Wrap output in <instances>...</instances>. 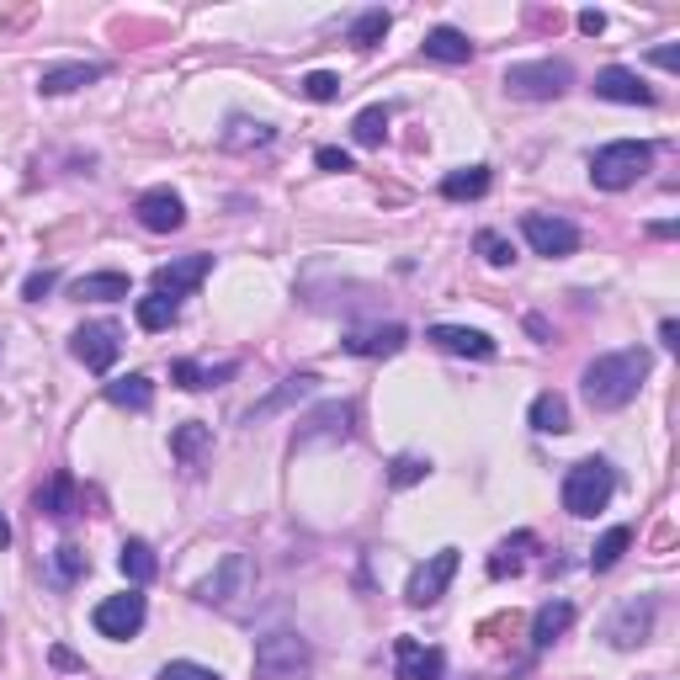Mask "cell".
I'll return each mask as SVG.
<instances>
[{"instance_id": "cell-13", "label": "cell", "mask_w": 680, "mask_h": 680, "mask_svg": "<svg viewBox=\"0 0 680 680\" xmlns=\"http://www.w3.org/2000/svg\"><path fill=\"white\" fill-rule=\"evenodd\" d=\"M394 676L399 680H442L446 654L442 648H426L420 638H394Z\"/></svg>"}, {"instance_id": "cell-28", "label": "cell", "mask_w": 680, "mask_h": 680, "mask_svg": "<svg viewBox=\"0 0 680 680\" xmlns=\"http://www.w3.org/2000/svg\"><path fill=\"white\" fill-rule=\"evenodd\" d=\"M106 399L117 409H134V415H144V409L155 405V383L144 373H128V377H117V383H106Z\"/></svg>"}, {"instance_id": "cell-4", "label": "cell", "mask_w": 680, "mask_h": 680, "mask_svg": "<svg viewBox=\"0 0 680 680\" xmlns=\"http://www.w3.org/2000/svg\"><path fill=\"white\" fill-rule=\"evenodd\" d=\"M308 665H314L308 638L287 633V627H276V633H267L256 644V676L261 680H298V676H308Z\"/></svg>"}, {"instance_id": "cell-6", "label": "cell", "mask_w": 680, "mask_h": 680, "mask_svg": "<svg viewBox=\"0 0 680 680\" xmlns=\"http://www.w3.org/2000/svg\"><path fill=\"white\" fill-rule=\"evenodd\" d=\"M245 596H256V558L250 553H224V564L203 579V601L224 607V612H239Z\"/></svg>"}, {"instance_id": "cell-34", "label": "cell", "mask_w": 680, "mask_h": 680, "mask_svg": "<svg viewBox=\"0 0 680 680\" xmlns=\"http://www.w3.org/2000/svg\"><path fill=\"white\" fill-rule=\"evenodd\" d=\"M388 27H394V16H388L383 5H373V11H362V16L351 22V48H362V54H367V48H377V43L388 37Z\"/></svg>"}, {"instance_id": "cell-44", "label": "cell", "mask_w": 680, "mask_h": 680, "mask_svg": "<svg viewBox=\"0 0 680 680\" xmlns=\"http://www.w3.org/2000/svg\"><path fill=\"white\" fill-rule=\"evenodd\" d=\"M579 33H607V16H601V11H579Z\"/></svg>"}, {"instance_id": "cell-32", "label": "cell", "mask_w": 680, "mask_h": 680, "mask_svg": "<svg viewBox=\"0 0 680 680\" xmlns=\"http://www.w3.org/2000/svg\"><path fill=\"white\" fill-rule=\"evenodd\" d=\"M345 431H351V405H325L314 420H308V431L298 437V446H308L314 437H330V442L340 437V442H345Z\"/></svg>"}, {"instance_id": "cell-29", "label": "cell", "mask_w": 680, "mask_h": 680, "mask_svg": "<svg viewBox=\"0 0 680 680\" xmlns=\"http://www.w3.org/2000/svg\"><path fill=\"white\" fill-rule=\"evenodd\" d=\"M91 575V558H86V547L75 543H59L54 547V564H48V579L59 585V590H69V585H80V579Z\"/></svg>"}, {"instance_id": "cell-41", "label": "cell", "mask_w": 680, "mask_h": 680, "mask_svg": "<svg viewBox=\"0 0 680 680\" xmlns=\"http://www.w3.org/2000/svg\"><path fill=\"white\" fill-rule=\"evenodd\" d=\"M160 680H224V676L197 665V659H170V665H160Z\"/></svg>"}, {"instance_id": "cell-9", "label": "cell", "mask_w": 680, "mask_h": 680, "mask_svg": "<svg viewBox=\"0 0 680 680\" xmlns=\"http://www.w3.org/2000/svg\"><path fill=\"white\" fill-rule=\"evenodd\" d=\"M452 575H457V547H442V553H431L415 575H409L405 585V601L409 607H437L446 596V585H452Z\"/></svg>"}, {"instance_id": "cell-17", "label": "cell", "mask_w": 680, "mask_h": 680, "mask_svg": "<svg viewBox=\"0 0 680 680\" xmlns=\"http://www.w3.org/2000/svg\"><path fill=\"white\" fill-rule=\"evenodd\" d=\"M405 340H409L405 325H373V330H351L340 345H345L351 356H399Z\"/></svg>"}, {"instance_id": "cell-14", "label": "cell", "mask_w": 680, "mask_h": 680, "mask_svg": "<svg viewBox=\"0 0 680 680\" xmlns=\"http://www.w3.org/2000/svg\"><path fill=\"white\" fill-rule=\"evenodd\" d=\"M648 627H654V596H638V601L616 607V616L607 622V638H612V648H638L648 638Z\"/></svg>"}, {"instance_id": "cell-2", "label": "cell", "mask_w": 680, "mask_h": 680, "mask_svg": "<svg viewBox=\"0 0 680 680\" xmlns=\"http://www.w3.org/2000/svg\"><path fill=\"white\" fill-rule=\"evenodd\" d=\"M648 166H654V144H638V138H616V144H601L590 155V181L601 192H627L633 181H644Z\"/></svg>"}, {"instance_id": "cell-43", "label": "cell", "mask_w": 680, "mask_h": 680, "mask_svg": "<svg viewBox=\"0 0 680 680\" xmlns=\"http://www.w3.org/2000/svg\"><path fill=\"white\" fill-rule=\"evenodd\" d=\"M314 160H319V170H336V175L340 170H351V155H345V149H330V144H325Z\"/></svg>"}, {"instance_id": "cell-24", "label": "cell", "mask_w": 680, "mask_h": 680, "mask_svg": "<svg viewBox=\"0 0 680 680\" xmlns=\"http://www.w3.org/2000/svg\"><path fill=\"white\" fill-rule=\"evenodd\" d=\"M276 138V128L272 123H256V117H229V123H224V134H218V144H224V149H267V144H272Z\"/></svg>"}, {"instance_id": "cell-22", "label": "cell", "mask_w": 680, "mask_h": 680, "mask_svg": "<svg viewBox=\"0 0 680 680\" xmlns=\"http://www.w3.org/2000/svg\"><path fill=\"white\" fill-rule=\"evenodd\" d=\"M239 373V362H218V367H203V362H170V383L175 388H186V394H197V388H213V383H229Z\"/></svg>"}, {"instance_id": "cell-46", "label": "cell", "mask_w": 680, "mask_h": 680, "mask_svg": "<svg viewBox=\"0 0 680 680\" xmlns=\"http://www.w3.org/2000/svg\"><path fill=\"white\" fill-rule=\"evenodd\" d=\"M54 665H59V670H86V665H80L69 648H54Z\"/></svg>"}, {"instance_id": "cell-39", "label": "cell", "mask_w": 680, "mask_h": 680, "mask_svg": "<svg viewBox=\"0 0 680 680\" xmlns=\"http://www.w3.org/2000/svg\"><path fill=\"white\" fill-rule=\"evenodd\" d=\"M298 91H304L308 102H336V97H340V75H330V69H314V75L298 80Z\"/></svg>"}, {"instance_id": "cell-47", "label": "cell", "mask_w": 680, "mask_h": 680, "mask_svg": "<svg viewBox=\"0 0 680 680\" xmlns=\"http://www.w3.org/2000/svg\"><path fill=\"white\" fill-rule=\"evenodd\" d=\"M659 340H665V345H680V325H676V319H665V325H659Z\"/></svg>"}, {"instance_id": "cell-25", "label": "cell", "mask_w": 680, "mask_h": 680, "mask_svg": "<svg viewBox=\"0 0 680 680\" xmlns=\"http://www.w3.org/2000/svg\"><path fill=\"white\" fill-rule=\"evenodd\" d=\"M537 547V537L532 532H515V537H506V543L489 553V579H510L526 569V553Z\"/></svg>"}, {"instance_id": "cell-42", "label": "cell", "mask_w": 680, "mask_h": 680, "mask_svg": "<svg viewBox=\"0 0 680 680\" xmlns=\"http://www.w3.org/2000/svg\"><path fill=\"white\" fill-rule=\"evenodd\" d=\"M54 287H59V272H54V267H43V272H33V276H27V282H22V298H33V304H43V298H48Z\"/></svg>"}, {"instance_id": "cell-7", "label": "cell", "mask_w": 680, "mask_h": 680, "mask_svg": "<svg viewBox=\"0 0 680 680\" xmlns=\"http://www.w3.org/2000/svg\"><path fill=\"white\" fill-rule=\"evenodd\" d=\"M521 235H526V245H532L537 256H547V261H564V256L579 250V229L569 218H558V213H526V218H521Z\"/></svg>"}, {"instance_id": "cell-27", "label": "cell", "mask_w": 680, "mask_h": 680, "mask_svg": "<svg viewBox=\"0 0 680 680\" xmlns=\"http://www.w3.org/2000/svg\"><path fill=\"white\" fill-rule=\"evenodd\" d=\"M489 192V166H463V170H452L442 181V197L446 203H478Z\"/></svg>"}, {"instance_id": "cell-1", "label": "cell", "mask_w": 680, "mask_h": 680, "mask_svg": "<svg viewBox=\"0 0 680 680\" xmlns=\"http://www.w3.org/2000/svg\"><path fill=\"white\" fill-rule=\"evenodd\" d=\"M648 377V351L644 345H627V351H607V356H596L590 367H585V399L590 409H622L638 399V388H644Z\"/></svg>"}, {"instance_id": "cell-16", "label": "cell", "mask_w": 680, "mask_h": 680, "mask_svg": "<svg viewBox=\"0 0 680 680\" xmlns=\"http://www.w3.org/2000/svg\"><path fill=\"white\" fill-rule=\"evenodd\" d=\"M596 97H601V102H622V106H648L654 102V91H648L633 69H622V65H607L601 75H596Z\"/></svg>"}, {"instance_id": "cell-20", "label": "cell", "mask_w": 680, "mask_h": 680, "mask_svg": "<svg viewBox=\"0 0 680 680\" xmlns=\"http://www.w3.org/2000/svg\"><path fill=\"white\" fill-rule=\"evenodd\" d=\"M106 75V65H48L37 75V91L43 97H69V91H80V86H97Z\"/></svg>"}, {"instance_id": "cell-36", "label": "cell", "mask_w": 680, "mask_h": 680, "mask_svg": "<svg viewBox=\"0 0 680 680\" xmlns=\"http://www.w3.org/2000/svg\"><path fill=\"white\" fill-rule=\"evenodd\" d=\"M351 138H356L362 149H377V144L388 138V106H362L356 123H351Z\"/></svg>"}, {"instance_id": "cell-40", "label": "cell", "mask_w": 680, "mask_h": 680, "mask_svg": "<svg viewBox=\"0 0 680 680\" xmlns=\"http://www.w3.org/2000/svg\"><path fill=\"white\" fill-rule=\"evenodd\" d=\"M431 474V463L426 457H415V452H405V457H394V468H388V478H394V489H409V484H420V478Z\"/></svg>"}, {"instance_id": "cell-21", "label": "cell", "mask_w": 680, "mask_h": 680, "mask_svg": "<svg viewBox=\"0 0 680 680\" xmlns=\"http://www.w3.org/2000/svg\"><path fill=\"white\" fill-rule=\"evenodd\" d=\"M575 627V607L564 601V596H553V601H543L537 607V616H532V648H553L564 633Z\"/></svg>"}, {"instance_id": "cell-26", "label": "cell", "mask_w": 680, "mask_h": 680, "mask_svg": "<svg viewBox=\"0 0 680 680\" xmlns=\"http://www.w3.org/2000/svg\"><path fill=\"white\" fill-rule=\"evenodd\" d=\"M426 59H437V65H468L474 59V43L457 33V27H437V33H426Z\"/></svg>"}, {"instance_id": "cell-8", "label": "cell", "mask_w": 680, "mask_h": 680, "mask_svg": "<svg viewBox=\"0 0 680 680\" xmlns=\"http://www.w3.org/2000/svg\"><path fill=\"white\" fill-rule=\"evenodd\" d=\"M69 351H75V362H86L91 373H112V362H117V351H123V330H117L112 319H91V325L75 330Z\"/></svg>"}, {"instance_id": "cell-48", "label": "cell", "mask_w": 680, "mask_h": 680, "mask_svg": "<svg viewBox=\"0 0 680 680\" xmlns=\"http://www.w3.org/2000/svg\"><path fill=\"white\" fill-rule=\"evenodd\" d=\"M11 543V521H5V515H0V547Z\"/></svg>"}, {"instance_id": "cell-30", "label": "cell", "mask_w": 680, "mask_h": 680, "mask_svg": "<svg viewBox=\"0 0 680 680\" xmlns=\"http://www.w3.org/2000/svg\"><path fill=\"white\" fill-rule=\"evenodd\" d=\"M532 431H543V437H564V431H569V405H564V394H537V399H532Z\"/></svg>"}, {"instance_id": "cell-3", "label": "cell", "mask_w": 680, "mask_h": 680, "mask_svg": "<svg viewBox=\"0 0 680 680\" xmlns=\"http://www.w3.org/2000/svg\"><path fill=\"white\" fill-rule=\"evenodd\" d=\"M612 495H616V474L607 457H585V463H575L564 474V510L579 515V521L601 515V510L612 506Z\"/></svg>"}, {"instance_id": "cell-19", "label": "cell", "mask_w": 680, "mask_h": 680, "mask_svg": "<svg viewBox=\"0 0 680 680\" xmlns=\"http://www.w3.org/2000/svg\"><path fill=\"white\" fill-rule=\"evenodd\" d=\"M213 452V426H203V420H186V426H175L170 431V457L181 463V468H203V457Z\"/></svg>"}, {"instance_id": "cell-31", "label": "cell", "mask_w": 680, "mask_h": 680, "mask_svg": "<svg viewBox=\"0 0 680 680\" xmlns=\"http://www.w3.org/2000/svg\"><path fill=\"white\" fill-rule=\"evenodd\" d=\"M75 298H97V304H112V298H128V276L123 272H91L69 287Z\"/></svg>"}, {"instance_id": "cell-23", "label": "cell", "mask_w": 680, "mask_h": 680, "mask_svg": "<svg viewBox=\"0 0 680 680\" xmlns=\"http://www.w3.org/2000/svg\"><path fill=\"white\" fill-rule=\"evenodd\" d=\"M80 510V489H75V478L69 474H54L43 489H37V515H54V521H65Z\"/></svg>"}, {"instance_id": "cell-45", "label": "cell", "mask_w": 680, "mask_h": 680, "mask_svg": "<svg viewBox=\"0 0 680 680\" xmlns=\"http://www.w3.org/2000/svg\"><path fill=\"white\" fill-rule=\"evenodd\" d=\"M648 59H654V65H659V69H680V54H676V43H665V48H654Z\"/></svg>"}, {"instance_id": "cell-12", "label": "cell", "mask_w": 680, "mask_h": 680, "mask_svg": "<svg viewBox=\"0 0 680 680\" xmlns=\"http://www.w3.org/2000/svg\"><path fill=\"white\" fill-rule=\"evenodd\" d=\"M134 213H138V224L149 229V235H175L181 224H186V203L170 192V186H155V192H144L134 203Z\"/></svg>"}, {"instance_id": "cell-18", "label": "cell", "mask_w": 680, "mask_h": 680, "mask_svg": "<svg viewBox=\"0 0 680 680\" xmlns=\"http://www.w3.org/2000/svg\"><path fill=\"white\" fill-rule=\"evenodd\" d=\"M314 388H319V373H293V377H282V388H272L261 405H250V426L256 420H267V415H276V409H287V405H304V399H314Z\"/></svg>"}, {"instance_id": "cell-15", "label": "cell", "mask_w": 680, "mask_h": 680, "mask_svg": "<svg viewBox=\"0 0 680 680\" xmlns=\"http://www.w3.org/2000/svg\"><path fill=\"white\" fill-rule=\"evenodd\" d=\"M426 340H431V345H442V351H452V356H474V362H489V356L500 351V345L484 336V330H468V325H431Z\"/></svg>"}, {"instance_id": "cell-37", "label": "cell", "mask_w": 680, "mask_h": 680, "mask_svg": "<svg viewBox=\"0 0 680 680\" xmlns=\"http://www.w3.org/2000/svg\"><path fill=\"white\" fill-rule=\"evenodd\" d=\"M138 330H149V336H160V330H170V325H175V304H170V298H160V293H155V298H138Z\"/></svg>"}, {"instance_id": "cell-38", "label": "cell", "mask_w": 680, "mask_h": 680, "mask_svg": "<svg viewBox=\"0 0 680 680\" xmlns=\"http://www.w3.org/2000/svg\"><path fill=\"white\" fill-rule=\"evenodd\" d=\"M474 250L489 261V267H510V261H515V245H510L506 235H495V229H478Z\"/></svg>"}, {"instance_id": "cell-35", "label": "cell", "mask_w": 680, "mask_h": 680, "mask_svg": "<svg viewBox=\"0 0 680 680\" xmlns=\"http://www.w3.org/2000/svg\"><path fill=\"white\" fill-rule=\"evenodd\" d=\"M627 547H633V526H612V532H607L601 543L590 547V569H596V575H607V569H616Z\"/></svg>"}, {"instance_id": "cell-10", "label": "cell", "mask_w": 680, "mask_h": 680, "mask_svg": "<svg viewBox=\"0 0 680 680\" xmlns=\"http://www.w3.org/2000/svg\"><path fill=\"white\" fill-rule=\"evenodd\" d=\"M144 616H149L144 596H138V590H123V596H106L102 607L91 612V622H97L102 638H134L138 627H144Z\"/></svg>"}, {"instance_id": "cell-11", "label": "cell", "mask_w": 680, "mask_h": 680, "mask_svg": "<svg viewBox=\"0 0 680 680\" xmlns=\"http://www.w3.org/2000/svg\"><path fill=\"white\" fill-rule=\"evenodd\" d=\"M213 272V256H181V261H170V267H160L155 272V293L160 298H192L197 287H203V276Z\"/></svg>"}, {"instance_id": "cell-5", "label": "cell", "mask_w": 680, "mask_h": 680, "mask_svg": "<svg viewBox=\"0 0 680 680\" xmlns=\"http://www.w3.org/2000/svg\"><path fill=\"white\" fill-rule=\"evenodd\" d=\"M575 86V69L564 59H532V65H510L506 69V91L521 102H558Z\"/></svg>"}, {"instance_id": "cell-33", "label": "cell", "mask_w": 680, "mask_h": 680, "mask_svg": "<svg viewBox=\"0 0 680 680\" xmlns=\"http://www.w3.org/2000/svg\"><path fill=\"white\" fill-rule=\"evenodd\" d=\"M117 569L134 579V585H149V579H155V569H160V564H155V547L138 543V537H128V543H123V553H117Z\"/></svg>"}]
</instances>
